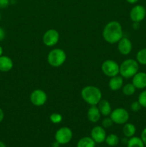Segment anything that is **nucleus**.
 I'll use <instances>...</instances> for the list:
<instances>
[{
  "mask_svg": "<svg viewBox=\"0 0 146 147\" xmlns=\"http://www.w3.org/2000/svg\"><path fill=\"white\" fill-rule=\"evenodd\" d=\"M110 117L115 124L124 125L128 121L130 113L124 108H116L112 111Z\"/></svg>",
  "mask_w": 146,
  "mask_h": 147,
  "instance_id": "39448f33",
  "label": "nucleus"
},
{
  "mask_svg": "<svg viewBox=\"0 0 146 147\" xmlns=\"http://www.w3.org/2000/svg\"><path fill=\"white\" fill-rule=\"evenodd\" d=\"M117 44V50L123 55H127L130 54L133 50V44L130 39L126 37H123Z\"/></svg>",
  "mask_w": 146,
  "mask_h": 147,
  "instance_id": "f8f14e48",
  "label": "nucleus"
},
{
  "mask_svg": "<svg viewBox=\"0 0 146 147\" xmlns=\"http://www.w3.org/2000/svg\"><path fill=\"white\" fill-rule=\"evenodd\" d=\"M102 35L107 43L115 44L124 37L123 27L119 22L115 20L109 22L103 28Z\"/></svg>",
  "mask_w": 146,
  "mask_h": 147,
  "instance_id": "f257e3e1",
  "label": "nucleus"
},
{
  "mask_svg": "<svg viewBox=\"0 0 146 147\" xmlns=\"http://www.w3.org/2000/svg\"><path fill=\"white\" fill-rule=\"evenodd\" d=\"M0 20H1V13H0Z\"/></svg>",
  "mask_w": 146,
  "mask_h": 147,
  "instance_id": "e433bc0d",
  "label": "nucleus"
},
{
  "mask_svg": "<svg viewBox=\"0 0 146 147\" xmlns=\"http://www.w3.org/2000/svg\"><path fill=\"white\" fill-rule=\"evenodd\" d=\"M14 63L11 58L7 55L0 56V72L7 73L13 68Z\"/></svg>",
  "mask_w": 146,
  "mask_h": 147,
  "instance_id": "dca6fc26",
  "label": "nucleus"
},
{
  "mask_svg": "<svg viewBox=\"0 0 146 147\" xmlns=\"http://www.w3.org/2000/svg\"><path fill=\"white\" fill-rule=\"evenodd\" d=\"M124 85V78L120 74L110 78L108 83L109 88L113 91H117L121 89Z\"/></svg>",
  "mask_w": 146,
  "mask_h": 147,
  "instance_id": "4468645a",
  "label": "nucleus"
},
{
  "mask_svg": "<svg viewBox=\"0 0 146 147\" xmlns=\"http://www.w3.org/2000/svg\"><path fill=\"white\" fill-rule=\"evenodd\" d=\"M30 102L34 106L40 107L44 106L47 100V95L42 89H35L31 93L29 96Z\"/></svg>",
  "mask_w": 146,
  "mask_h": 147,
  "instance_id": "1a4fd4ad",
  "label": "nucleus"
},
{
  "mask_svg": "<svg viewBox=\"0 0 146 147\" xmlns=\"http://www.w3.org/2000/svg\"><path fill=\"white\" fill-rule=\"evenodd\" d=\"M60 40V33L54 29H50L44 33L42 42L47 47H54Z\"/></svg>",
  "mask_w": 146,
  "mask_h": 147,
  "instance_id": "6e6552de",
  "label": "nucleus"
},
{
  "mask_svg": "<svg viewBox=\"0 0 146 147\" xmlns=\"http://www.w3.org/2000/svg\"><path fill=\"white\" fill-rule=\"evenodd\" d=\"M140 138L143 140V143H144L145 146H146V127L141 132V136H140Z\"/></svg>",
  "mask_w": 146,
  "mask_h": 147,
  "instance_id": "c85d7f7f",
  "label": "nucleus"
},
{
  "mask_svg": "<svg viewBox=\"0 0 146 147\" xmlns=\"http://www.w3.org/2000/svg\"><path fill=\"white\" fill-rule=\"evenodd\" d=\"M142 108L141 105L140 104V103L138 102V100L137 101H133V103L130 105V109L133 111V112H137L140 110V109Z\"/></svg>",
  "mask_w": 146,
  "mask_h": 147,
  "instance_id": "bb28decb",
  "label": "nucleus"
},
{
  "mask_svg": "<svg viewBox=\"0 0 146 147\" xmlns=\"http://www.w3.org/2000/svg\"><path fill=\"white\" fill-rule=\"evenodd\" d=\"M67 60V54L61 48H54L49 52L47 60L48 64L53 67H59L62 65Z\"/></svg>",
  "mask_w": 146,
  "mask_h": 147,
  "instance_id": "20e7f679",
  "label": "nucleus"
},
{
  "mask_svg": "<svg viewBox=\"0 0 146 147\" xmlns=\"http://www.w3.org/2000/svg\"><path fill=\"white\" fill-rule=\"evenodd\" d=\"M5 31H4V29L1 27H0V42L3 41L5 38Z\"/></svg>",
  "mask_w": 146,
  "mask_h": 147,
  "instance_id": "c756f323",
  "label": "nucleus"
},
{
  "mask_svg": "<svg viewBox=\"0 0 146 147\" xmlns=\"http://www.w3.org/2000/svg\"><path fill=\"white\" fill-rule=\"evenodd\" d=\"M96 143L90 136L81 138L77 144V147H95Z\"/></svg>",
  "mask_w": 146,
  "mask_h": 147,
  "instance_id": "6ab92c4d",
  "label": "nucleus"
},
{
  "mask_svg": "<svg viewBox=\"0 0 146 147\" xmlns=\"http://www.w3.org/2000/svg\"><path fill=\"white\" fill-rule=\"evenodd\" d=\"M137 100H138V102L140 103V104L141 105L142 107L145 108L146 109V90H143V91L139 94Z\"/></svg>",
  "mask_w": 146,
  "mask_h": 147,
  "instance_id": "393cba45",
  "label": "nucleus"
},
{
  "mask_svg": "<svg viewBox=\"0 0 146 147\" xmlns=\"http://www.w3.org/2000/svg\"><path fill=\"white\" fill-rule=\"evenodd\" d=\"M73 137V133L71 129L67 126H63L60 128L56 131L54 135V139L56 142H58L60 145H64L70 143Z\"/></svg>",
  "mask_w": 146,
  "mask_h": 147,
  "instance_id": "0eeeda50",
  "label": "nucleus"
},
{
  "mask_svg": "<svg viewBox=\"0 0 146 147\" xmlns=\"http://www.w3.org/2000/svg\"><path fill=\"white\" fill-rule=\"evenodd\" d=\"M138 71L139 63L134 59H126L120 65V75L123 78H131Z\"/></svg>",
  "mask_w": 146,
  "mask_h": 147,
  "instance_id": "7ed1b4c3",
  "label": "nucleus"
},
{
  "mask_svg": "<svg viewBox=\"0 0 146 147\" xmlns=\"http://www.w3.org/2000/svg\"><path fill=\"white\" fill-rule=\"evenodd\" d=\"M136 60L143 65H146V47L139 50L136 55Z\"/></svg>",
  "mask_w": 146,
  "mask_h": 147,
  "instance_id": "5701e85b",
  "label": "nucleus"
},
{
  "mask_svg": "<svg viewBox=\"0 0 146 147\" xmlns=\"http://www.w3.org/2000/svg\"><path fill=\"white\" fill-rule=\"evenodd\" d=\"M136 133V127L133 123H126L123 125V134L126 138H131Z\"/></svg>",
  "mask_w": 146,
  "mask_h": 147,
  "instance_id": "a211bd4d",
  "label": "nucleus"
},
{
  "mask_svg": "<svg viewBox=\"0 0 146 147\" xmlns=\"http://www.w3.org/2000/svg\"><path fill=\"white\" fill-rule=\"evenodd\" d=\"M104 142L110 146H115L120 142V139L117 135L115 134H111L107 135Z\"/></svg>",
  "mask_w": 146,
  "mask_h": 147,
  "instance_id": "412c9836",
  "label": "nucleus"
},
{
  "mask_svg": "<svg viewBox=\"0 0 146 147\" xmlns=\"http://www.w3.org/2000/svg\"><path fill=\"white\" fill-rule=\"evenodd\" d=\"M60 144H59L57 142H56V141L53 142L52 144V147H60Z\"/></svg>",
  "mask_w": 146,
  "mask_h": 147,
  "instance_id": "473e14b6",
  "label": "nucleus"
},
{
  "mask_svg": "<svg viewBox=\"0 0 146 147\" xmlns=\"http://www.w3.org/2000/svg\"><path fill=\"white\" fill-rule=\"evenodd\" d=\"M4 113L2 109L0 108V123L4 120Z\"/></svg>",
  "mask_w": 146,
  "mask_h": 147,
  "instance_id": "7c9ffc66",
  "label": "nucleus"
},
{
  "mask_svg": "<svg viewBox=\"0 0 146 147\" xmlns=\"http://www.w3.org/2000/svg\"><path fill=\"white\" fill-rule=\"evenodd\" d=\"M132 83L136 88V89L143 90L146 88V73L145 72H137L132 78Z\"/></svg>",
  "mask_w": 146,
  "mask_h": 147,
  "instance_id": "ddd939ff",
  "label": "nucleus"
},
{
  "mask_svg": "<svg viewBox=\"0 0 146 147\" xmlns=\"http://www.w3.org/2000/svg\"><path fill=\"white\" fill-rule=\"evenodd\" d=\"M3 53H4V50H3V47L0 45V56L3 55Z\"/></svg>",
  "mask_w": 146,
  "mask_h": 147,
  "instance_id": "f704fd0d",
  "label": "nucleus"
},
{
  "mask_svg": "<svg viewBox=\"0 0 146 147\" xmlns=\"http://www.w3.org/2000/svg\"><path fill=\"white\" fill-rule=\"evenodd\" d=\"M135 90L136 88L133 86V84L132 83L123 85V88H122V92L126 96H133L135 93Z\"/></svg>",
  "mask_w": 146,
  "mask_h": 147,
  "instance_id": "4be33fe9",
  "label": "nucleus"
},
{
  "mask_svg": "<svg viewBox=\"0 0 146 147\" xmlns=\"http://www.w3.org/2000/svg\"><path fill=\"white\" fill-rule=\"evenodd\" d=\"M90 137L94 141L96 144L103 143L107 137L105 129L102 126H94L90 132Z\"/></svg>",
  "mask_w": 146,
  "mask_h": 147,
  "instance_id": "9b49d317",
  "label": "nucleus"
},
{
  "mask_svg": "<svg viewBox=\"0 0 146 147\" xmlns=\"http://www.w3.org/2000/svg\"><path fill=\"white\" fill-rule=\"evenodd\" d=\"M127 147H145V144L141 138L133 136L129 138L127 142Z\"/></svg>",
  "mask_w": 146,
  "mask_h": 147,
  "instance_id": "aec40b11",
  "label": "nucleus"
},
{
  "mask_svg": "<svg viewBox=\"0 0 146 147\" xmlns=\"http://www.w3.org/2000/svg\"><path fill=\"white\" fill-rule=\"evenodd\" d=\"M101 90L94 86H84L81 90V97L90 106H97L102 100Z\"/></svg>",
  "mask_w": 146,
  "mask_h": 147,
  "instance_id": "f03ea898",
  "label": "nucleus"
},
{
  "mask_svg": "<svg viewBox=\"0 0 146 147\" xmlns=\"http://www.w3.org/2000/svg\"><path fill=\"white\" fill-rule=\"evenodd\" d=\"M113 121H112V119H110V117H106L102 121V126L104 129H107V128L111 127L113 125Z\"/></svg>",
  "mask_w": 146,
  "mask_h": 147,
  "instance_id": "a878e982",
  "label": "nucleus"
},
{
  "mask_svg": "<svg viewBox=\"0 0 146 147\" xmlns=\"http://www.w3.org/2000/svg\"><path fill=\"white\" fill-rule=\"evenodd\" d=\"M146 17V9L144 6L137 4L131 9L130 11V18L133 22H139L143 21Z\"/></svg>",
  "mask_w": 146,
  "mask_h": 147,
  "instance_id": "9d476101",
  "label": "nucleus"
},
{
  "mask_svg": "<svg viewBox=\"0 0 146 147\" xmlns=\"http://www.w3.org/2000/svg\"><path fill=\"white\" fill-rule=\"evenodd\" d=\"M125 1L130 4H135L138 2L139 0H125Z\"/></svg>",
  "mask_w": 146,
  "mask_h": 147,
  "instance_id": "2f4dec72",
  "label": "nucleus"
},
{
  "mask_svg": "<svg viewBox=\"0 0 146 147\" xmlns=\"http://www.w3.org/2000/svg\"><path fill=\"white\" fill-rule=\"evenodd\" d=\"M0 147H7V146H6V144L4 142L0 141Z\"/></svg>",
  "mask_w": 146,
  "mask_h": 147,
  "instance_id": "c9c22d12",
  "label": "nucleus"
},
{
  "mask_svg": "<svg viewBox=\"0 0 146 147\" xmlns=\"http://www.w3.org/2000/svg\"><path fill=\"white\" fill-rule=\"evenodd\" d=\"M9 4V0H0V9L7 8Z\"/></svg>",
  "mask_w": 146,
  "mask_h": 147,
  "instance_id": "cd10ccee",
  "label": "nucleus"
},
{
  "mask_svg": "<svg viewBox=\"0 0 146 147\" xmlns=\"http://www.w3.org/2000/svg\"><path fill=\"white\" fill-rule=\"evenodd\" d=\"M139 24H140V23H139V22H133V27L135 29V30H136V29L138 28Z\"/></svg>",
  "mask_w": 146,
  "mask_h": 147,
  "instance_id": "72a5a7b5",
  "label": "nucleus"
},
{
  "mask_svg": "<svg viewBox=\"0 0 146 147\" xmlns=\"http://www.w3.org/2000/svg\"><path fill=\"white\" fill-rule=\"evenodd\" d=\"M63 117L60 113H52L50 116V120L54 124H58L62 121Z\"/></svg>",
  "mask_w": 146,
  "mask_h": 147,
  "instance_id": "b1692460",
  "label": "nucleus"
},
{
  "mask_svg": "<svg viewBox=\"0 0 146 147\" xmlns=\"http://www.w3.org/2000/svg\"><path fill=\"white\" fill-rule=\"evenodd\" d=\"M102 115L97 106H90L87 113V117L89 121L94 123L100 121Z\"/></svg>",
  "mask_w": 146,
  "mask_h": 147,
  "instance_id": "2eb2a0df",
  "label": "nucleus"
},
{
  "mask_svg": "<svg viewBox=\"0 0 146 147\" xmlns=\"http://www.w3.org/2000/svg\"><path fill=\"white\" fill-rule=\"evenodd\" d=\"M97 106L100 110V113L103 116H110L112 111H113L110 103L105 99H102Z\"/></svg>",
  "mask_w": 146,
  "mask_h": 147,
  "instance_id": "f3484780",
  "label": "nucleus"
},
{
  "mask_svg": "<svg viewBox=\"0 0 146 147\" xmlns=\"http://www.w3.org/2000/svg\"><path fill=\"white\" fill-rule=\"evenodd\" d=\"M101 70L104 76L114 77L120 74V65L113 60H106L102 63Z\"/></svg>",
  "mask_w": 146,
  "mask_h": 147,
  "instance_id": "423d86ee",
  "label": "nucleus"
}]
</instances>
